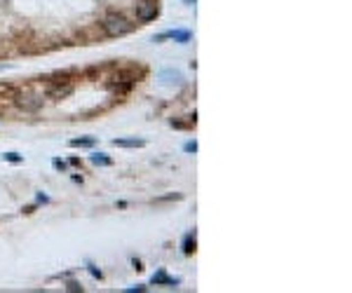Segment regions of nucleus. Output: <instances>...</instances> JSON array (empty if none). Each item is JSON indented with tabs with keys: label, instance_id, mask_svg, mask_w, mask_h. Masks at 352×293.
Instances as JSON below:
<instances>
[{
	"label": "nucleus",
	"instance_id": "13",
	"mask_svg": "<svg viewBox=\"0 0 352 293\" xmlns=\"http://www.w3.org/2000/svg\"><path fill=\"white\" fill-rule=\"evenodd\" d=\"M54 167H56V169H66V164H64V162H59V160H54Z\"/></svg>",
	"mask_w": 352,
	"mask_h": 293
},
{
	"label": "nucleus",
	"instance_id": "5",
	"mask_svg": "<svg viewBox=\"0 0 352 293\" xmlns=\"http://www.w3.org/2000/svg\"><path fill=\"white\" fill-rule=\"evenodd\" d=\"M153 284H169V286H176V284H181V279H171V277H167L164 270H160V272L153 277Z\"/></svg>",
	"mask_w": 352,
	"mask_h": 293
},
{
	"label": "nucleus",
	"instance_id": "8",
	"mask_svg": "<svg viewBox=\"0 0 352 293\" xmlns=\"http://www.w3.org/2000/svg\"><path fill=\"white\" fill-rule=\"evenodd\" d=\"M92 143H94V138H73V141H71V146H92Z\"/></svg>",
	"mask_w": 352,
	"mask_h": 293
},
{
	"label": "nucleus",
	"instance_id": "10",
	"mask_svg": "<svg viewBox=\"0 0 352 293\" xmlns=\"http://www.w3.org/2000/svg\"><path fill=\"white\" fill-rule=\"evenodd\" d=\"M2 157H5V160H10V162H19V160H22L17 153H7V155H2Z\"/></svg>",
	"mask_w": 352,
	"mask_h": 293
},
{
	"label": "nucleus",
	"instance_id": "7",
	"mask_svg": "<svg viewBox=\"0 0 352 293\" xmlns=\"http://www.w3.org/2000/svg\"><path fill=\"white\" fill-rule=\"evenodd\" d=\"M183 251L186 253L195 251V235H186V240H183Z\"/></svg>",
	"mask_w": 352,
	"mask_h": 293
},
{
	"label": "nucleus",
	"instance_id": "1",
	"mask_svg": "<svg viewBox=\"0 0 352 293\" xmlns=\"http://www.w3.org/2000/svg\"><path fill=\"white\" fill-rule=\"evenodd\" d=\"M104 28H106V33L110 38H122V35L134 31V24L127 17H122V14H108L104 19Z\"/></svg>",
	"mask_w": 352,
	"mask_h": 293
},
{
	"label": "nucleus",
	"instance_id": "11",
	"mask_svg": "<svg viewBox=\"0 0 352 293\" xmlns=\"http://www.w3.org/2000/svg\"><path fill=\"white\" fill-rule=\"evenodd\" d=\"M186 150H188V153H195V150H197V146H195V143H186Z\"/></svg>",
	"mask_w": 352,
	"mask_h": 293
},
{
	"label": "nucleus",
	"instance_id": "6",
	"mask_svg": "<svg viewBox=\"0 0 352 293\" xmlns=\"http://www.w3.org/2000/svg\"><path fill=\"white\" fill-rule=\"evenodd\" d=\"M115 146H125V148H136V146H143L141 138H115L113 141Z\"/></svg>",
	"mask_w": 352,
	"mask_h": 293
},
{
	"label": "nucleus",
	"instance_id": "12",
	"mask_svg": "<svg viewBox=\"0 0 352 293\" xmlns=\"http://www.w3.org/2000/svg\"><path fill=\"white\" fill-rule=\"evenodd\" d=\"M68 291H80V286H78L75 282H71V284H68Z\"/></svg>",
	"mask_w": 352,
	"mask_h": 293
},
{
	"label": "nucleus",
	"instance_id": "3",
	"mask_svg": "<svg viewBox=\"0 0 352 293\" xmlns=\"http://www.w3.org/2000/svg\"><path fill=\"white\" fill-rule=\"evenodd\" d=\"M160 80L164 84H181L183 82V75L179 71H171V68H164L160 71Z\"/></svg>",
	"mask_w": 352,
	"mask_h": 293
},
{
	"label": "nucleus",
	"instance_id": "9",
	"mask_svg": "<svg viewBox=\"0 0 352 293\" xmlns=\"http://www.w3.org/2000/svg\"><path fill=\"white\" fill-rule=\"evenodd\" d=\"M92 162H94V164H104V167H106V164H110V160H108V157H104V155H92Z\"/></svg>",
	"mask_w": 352,
	"mask_h": 293
},
{
	"label": "nucleus",
	"instance_id": "14",
	"mask_svg": "<svg viewBox=\"0 0 352 293\" xmlns=\"http://www.w3.org/2000/svg\"><path fill=\"white\" fill-rule=\"evenodd\" d=\"M186 2H195V0H186Z\"/></svg>",
	"mask_w": 352,
	"mask_h": 293
},
{
	"label": "nucleus",
	"instance_id": "4",
	"mask_svg": "<svg viewBox=\"0 0 352 293\" xmlns=\"http://www.w3.org/2000/svg\"><path fill=\"white\" fill-rule=\"evenodd\" d=\"M164 38H174V40H179V42H188V40H190V31H167V33H160V35L155 38V42L164 40Z\"/></svg>",
	"mask_w": 352,
	"mask_h": 293
},
{
	"label": "nucleus",
	"instance_id": "2",
	"mask_svg": "<svg viewBox=\"0 0 352 293\" xmlns=\"http://www.w3.org/2000/svg\"><path fill=\"white\" fill-rule=\"evenodd\" d=\"M136 17L139 21H150L158 17V2L155 0H141L136 5Z\"/></svg>",
	"mask_w": 352,
	"mask_h": 293
}]
</instances>
